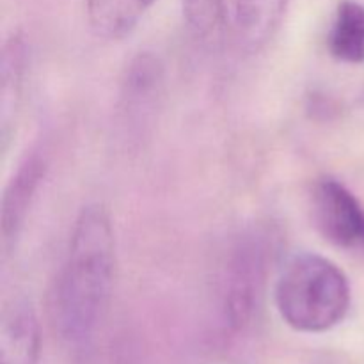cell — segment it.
Masks as SVG:
<instances>
[{"label":"cell","instance_id":"9c48e42d","mask_svg":"<svg viewBox=\"0 0 364 364\" xmlns=\"http://www.w3.org/2000/svg\"><path fill=\"white\" fill-rule=\"evenodd\" d=\"M2 73H0V137L2 149L6 151L13 124L16 123L21 102H23L25 84L28 73V45L20 32H13L2 46Z\"/></svg>","mask_w":364,"mask_h":364},{"label":"cell","instance_id":"8992f818","mask_svg":"<svg viewBox=\"0 0 364 364\" xmlns=\"http://www.w3.org/2000/svg\"><path fill=\"white\" fill-rule=\"evenodd\" d=\"M48 171V156L43 148H32L18 164L13 178L4 188L0 233H2L4 258L11 255L21 237L28 212L32 208L38 188Z\"/></svg>","mask_w":364,"mask_h":364},{"label":"cell","instance_id":"3957f363","mask_svg":"<svg viewBox=\"0 0 364 364\" xmlns=\"http://www.w3.org/2000/svg\"><path fill=\"white\" fill-rule=\"evenodd\" d=\"M288 0H183L192 34L213 50L258 53L283 21Z\"/></svg>","mask_w":364,"mask_h":364},{"label":"cell","instance_id":"277c9868","mask_svg":"<svg viewBox=\"0 0 364 364\" xmlns=\"http://www.w3.org/2000/svg\"><path fill=\"white\" fill-rule=\"evenodd\" d=\"M269 235L262 230L242 233L231 245L220 276V311L233 333L251 326L262 304L270 262Z\"/></svg>","mask_w":364,"mask_h":364},{"label":"cell","instance_id":"30bf717a","mask_svg":"<svg viewBox=\"0 0 364 364\" xmlns=\"http://www.w3.org/2000/svg\"><path fill=\"white\" fill-rule=\"evenodd\" d=\"M159 0H85V14L92 34L117 41L137 28Z\"/></svg>","mask_w":364,"mask_h":364},{"label":"cell","instance_id":"52a82bcc","mask_svg":"<svg viewBox=\"0 0 364 364\" xmlns=\"http://www.w3.org/2000/svg\"><path fill=\"white\" fill-rule=\"evenodd\" d=\"M164 89V64L151 52H141L130 60L121 80L119 112L124 124L144 127L159 105Z\"/></svg>","mask_w":364,"mask_h":364},{"label":"cell","instance_id":"5b68a950","mask_svg":"<svg viewBox=\"0 0 364 364\" xmlns=\"http://www.w3.org/2000/svg\"><path fill=\"white\" fill-rule=\"evenodd\" d=\"M313 223L338 249L364 255V206L354 192L333 176H322L311 191Z\"/></svg>","mask_w":364,"mask_h":364},{"label":"cell","instance_id":"8fae6325","mask_svg":"<svg viewBox=\"0 0 364 364\" xmlns=\"http://www.w3.org/2000/svg\"><path fill=\"white\" fill-rule=\"evenodd\" d=\"M327 48L334 59L347 64L364 63V6L355 0H341L334 13Z\"/></svg>","mask_w":364,"mask_h":364},{"label":"cell","instance_id":"6da1fadb","mask_svg":"<svg viewBox=\"0 0 364 364\" xmlns=\"http://www.w3.org/2000/svg\"><path fill=\"white\" fill-rule=\"evenodd\" d=\"M116 277V237L110 213L91 203L78 213L52 294V323L68 350L91 352L109 311Z\"/></svg>","mask_w":364,"mask_h":364},{"label":"cell","instance_id":"ba28073f","mask_svg":"<svg viewBox=\"0 0 364 364\" xmlns=\"http://www.w3.org/2000/svg\"><path fill=\"white\" fill-rule=\"evenodd\" d=\"M39 322L25 295L4 301L0 315V364H38Z\"/></svg>","mask_w":364,"mask_h":364},{"label":"cell","instance_id":"7a4b0ae2","mask_svg":"<svg viewBox=\"0 0 364 364\" xmlns=\"http://www.w3.org/2000/svg\"><path fill=\"white\" fill-rule=\"evenodd\" d=\"M276 308L299 333L318 334L340 326L352 302L343 270L326 256L302 252L291 256L277 277Z\"/></svg>","mask_w":364,"mask_h":364}]
</instances>
